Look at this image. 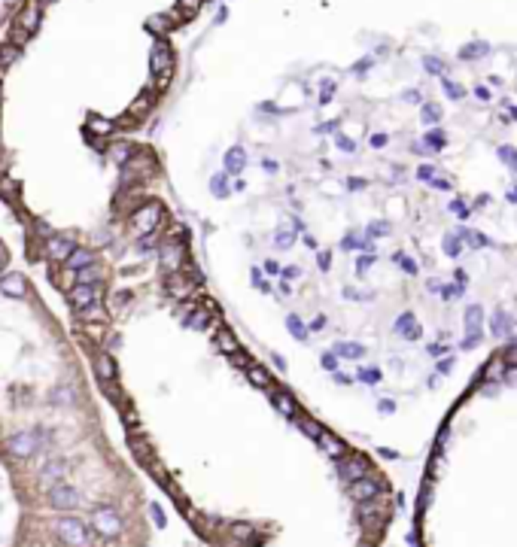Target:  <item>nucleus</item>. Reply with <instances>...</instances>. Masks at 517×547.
Segmentation results:
<instances>
[{"label":"nucleus","mask_w":517,"mask_h":547,"mask_svg":"<svg viewBox=\"0 0 517 547\" xmlns=\"http://www.w3.org/2000/svg\"><path fill=\"white\" fill-rule=\"evenodd\" d=\"M417 547H517V347L496 353L435 426Z\"/></svg>","instance_id":"f257e3e1"},{"label":"nucleus","mask_w":517,"mask_h":547,"mask_svg":"<svg viewBox=\"0 0 517 547\" xmlns=\"http://www.w3.org/2000/svg\"><path fill=\"white\" fill-rule=\"evenodd\" d=\"M40 15H43V6L37 3V0H28V3L22 6V13H19V19H15V24H13V33H10V43H15L22 49V43L31 37L37 28H40Z\"/></svg>","instance_id":"f03ea898"},{"label":"nucleus","mask_w":517,"mask_h":547,"mask_svg":"<svg viewBox=\"0 0 517 547\" xmlns=\"http://www.w3.org/2000/svg\"><path fill=\"white\" fill-rule=\"evenodd\" d=\"M162 219H164V207L158 204V201H144V204L131 213V225L144 234H153V231H158Z\"/></svg>","instance_id":"7ed1b4c3"},{"label":"nucleus","mask_w":517,"mask_h":547,"mask_svg":"<svg viewBox=\"0 0 517 547\" xmlns=\"http://www.w3.org/2000/svg\"><path fill=\"white\" fill-rule=\"evenodd\" d=\"M158 262H162V268L168 274L180 271L183 262H186V243H173V240H164L162 247H158Z\"/></svg>","instance_id":"20e7f679"},{"label":"nucleus","mask_w":517,"mask_h":547,"mask_svg":"<svg viewBox=\"0 0 517 547\" xmlns=\"http://www.w3.org/2000/svg\"><path fill=\"white\" fill-rule=\"evenodd\" d=\"M104 286L107 283H98V286H73V289L68 292V305L73 307V310H79V307H88V305H95V301H101V295H104Z\"/></svg>","instance_id":"39448f33"},{"label":"nucleus","mask_w":517,"mask_h":547,"mask_svg":"<svg viewBox=\"0 0 517 547\" xmlns=\"http://www.w3.org/2000/svg\"><path fill=\"white\" fill-rule=\"evenodd\" d=\"M164 292H168V295H173L177 301H198V298H195V283L186 280V277H183L180 271H173V274L164 277Z\"/></svg>","instance_id":"423d86ee"},{"label":"nucleus","mask_w":517,"mask_h":547,"mask_svg":"<svg viewBox=\"0 0 517 547\" xmlns=\"http://www.w3.org/2000/svg\"><path fill=\"white\" fill-rule=\"evenodd\" d=\"M43 249H46V259L49 262H55V265H64V259L73 252V240L68 238V234H52L46 243H43Z\"/></svg>","instance_id":"0eeeda50"},{"label":"nucleus","mask_w":517,"mask_h":547,"mask_svg":"<svg viewBox=\"0 0 517 547\" xmlns=\"http://www.w3.org/2000/svg\"><path fill=\"white\" fill-rule=\"evenodd\" d=\"M91 362H95V377L98 380H116V362L107 350H95L91 353Z\"/></svg>","instance_id":"6e6552de"},{"label":"nucleus","mask_w":517,"mask_h":547,"mask_svg":"<svg viewBox=\"0 0 517 547\" xmlns=\"http://www.w3.org/2000/svg\"><path fill=\"white\" fill-rule=\"evenodd\" d=\"M0 292H3V295H10V298H22L24 292H28L24 274H19V271L3 274V277H0Z\"/></svg>","instance_id":"1a4fd4ad"},{"label":"nucleus","mask_w":517,"mask_h":547,"mask_svg":"<svg viewBox=\"0 0 517 547\" xmlns=\"http://www.w3.org/2000/svg\"><path fill=\"white\" fill-rule=\"evenodd\" d=\"M73 277H77L79 286L107 283V271H104V265H98V262H91V265H86V268H79V271H73Z\"/></svg>","instance_id":"9d476101"},{"label":"nucleus","mask_w":517,"mask_h":547,"mask_svg":"<svg viewBox=\"0 0 517 547\" xmlns=\"http://www.w3.org/2000/svg\"><path fill=\"white\" fill-rule=\"evenodd\" d=\"M168 67H173V55H171L168 43H158L153 49V55H149V70H153V77H155V73L168 70Z\"/></svg>","instance_id":"9b49d317"},{"label":"nucleus","mask_w":517,"mask_h":547,"mask_svg":"<svg viewBox=\"0 0 517 547\" xmlns=\"http://www.w3.org/2000/svg\"><path fill=\"white\" fill-rule=\"evenodd\" d=\"M77 314V319L82 325L86 323H110V316H107V307L101 305V301H95V305H88V307H79V310H73Z\"/></svg>","instance_id":"f8f14e48"},{"label":"nucleus","mask_w":517,"mask_h":547,"mask_svg":"<svg viewBox=\"0 0 517 547\" xmlns=\"http://www.w3.org/2000/svg\"><path fill=\"white\" fill-rule=\"evenodd\" d=\"M247 380L253 383L256 390H268V386H274V383H277V380H274V377H271V371H268V368L256 365V362L247 368Z\"/></svg>","instance_id":"ddd939ff"},{"label":"nucleus","mask_w":517,"mask_h":547,"mask_svg":"<svg viewBox=\"0 0 517 547\" xmlns=\"http://www.w3.org/2000/svg\"><path fill=\"white\" fill-rule=\"evenodd\" d=\"M91 262H95V252L73 247V252H70L68 259H64V268H70V271H79V268H86V265H91Z\"/></svg>","instance_id":"4468645a"},{"label":"nucleus","mask_w":517,"mask_h":547,"mask_svg":"<svg viewBox=\"0 0 517 547\" xmlns=\"http://www.w3.org/2000/svg\"><path fill=\"white\" fill-rule=\"evenodd\" d=\"M19 192H22L19 180H13V176L0 174V198L10 201V204H19Z\"/></svg>","instance_id":"2eb2a0df"},{"label":"nucleus","mask_w":517,"mask_h":547,"mask_svg":"<svg viewBox=\"0 0 517 547\" xmlns=\"http://www.w3.org/2000/svg\"><path fill=\"white\" fill-rule=\"evenodd\" d=\"M216 347H219V350L225 353V356H231L235 350H240V344H238V338L229 332V328L219 325V328H216Z\"/></svg>","instance_id":"dca6fc26"},{"label":"nucleus","mask_w":517,"mask_h":547,"mask_svg":"<svg viewBox=\"0 0 517 547\" xmlns=\"http://www.w3.org/2000/svg\"><path fill=\"white\" fill-rule=\"evenodd\" d=\"M49 277H52V283L58 286V289H61L64 292V295H68V292L73 289V286H77V277H73V271H70V268H58V271L55 274H49Z\"/></svg>","instance_id":"f3484780"},{"label":"nucleus","mask_w":517,"mask_h":547,"mask_svg":"<svg viewBox=\"0 0 517 547\" xmlns=\"http://www.w3.org/2000/svg\"><path fill=\"white\" fill-rule=\"evenodd\" d=\"M146 28H149V31H155V33H168V31L177 28V22H173V15H171V13H164V15H153V19L146 22Z\"/></svg>","instance_id":"a211bd4d"},{"label":"nucleus","mask_w":517,"mask_h":547,"mask_svg":"<svg viewBox=\"0 0 517 547\" xmlns=\"http://www.w3.org/2000/svg\"><path fill=\"white\" fill-rule=\"evenodd\" d=\"M107 153H110V158H113V162L122 167V164L128 162L131 155H134V146H131V143H113V146L107 149Z\"/></svg>","instance_id":"6ab92c4d"},{"label":"nucleus","mask_w":517,"mask_h":547,"mask_svg":"<svg viewBox=\"0 0 517 547\" xmlns=\"http://www.w3.org/2000/svg\"><path fill=\"white\" fill-rule=\"evenodd\" d=\"M247 167V155L240 153V149H231L229 155H225V171L229 174H240Z\"/></svg>","instance_id":"aec40b11"},{"label":"nucleus","mask_w":517,"mask_h":547,"mask_svg":"<svg viewBox=\"0 0 517 547\" xmlns=\"http://www.w3.org/2000/svg\"><path fill=\"white\" fill-rule=\"evenodd\" d=\"M19 52H22V49L15 46V43H10V40H6V43H0V70H6V67H10L15 58H19Z\"/></svg>","instance_id":"412c9836"},{"label":"nucleus","mask_w":517,"mask_h":547,"mask_svg":"<svg viewBox=\"0 0 517 547\" xmlns=\"http://www.w3.org/2000/svg\"><path fill=\"white\" fill-rule=\"evenodd\" d=\"M286 328H289V334H293V338H298V341H307V325L302 323V319H298L295 314L286 319Z\"/></svg>","instance_id":"4be33fe9"},{"label":"nucleus","mask_w":517,"mask_h":547,"mask_svg":"<svg viewBox=\"0 0 517 547\" xmlns=\"http://www.w3.org/2000/svg\"><path fill=\"white\" fill-rule=\"evenodd\" d=\"M210 192L216 198H225L229 195V174H216L213 180H210Z\"/></svg>","instance_id":"5701e85b"},{"label":"nucleus","mask_w":517,"mask_h":547,"mask_svg":"<svg viewBox=\"0 0 517 547\" xmlns=\"http://www.w3.org/2000/svg\"><path fill=\"white\" fill-rule=\"evenodd\" d=\"M274 243H277L280 249H293V247H295V231H293V229L277 231V234H274Z\"/></svg>","instance_id":"b1692460"},{"label":"nucleus","mask_w":517,"mask_h":547,"mask_svg":"<svg viewBox=\"0 0 517 547\" xmlns=\"http://www.w3.org/2000/svg\"><path fill=\"white\" fill-rule=\"evenodd\" d=\"M155 243H158V234L153 231V234H144V238H137L134 249L140 252V256H146V252H153V249H155Z\"/></svg>","instance_id":"393cba45"},{"label":"nucleus","mask_w":517,"mask_h":547,"mask_svg":"<svg viewBox=\"0 0 517 547\" xmlns=\"http://www.w3.org/2000/svg\"><path fill=\"white\" fill-rule=\"evenodd\" d=\"M229 359H231V365H235V368H240V371H247V368L253 365V356H249V353H244V350H235Z\"/></svg>","instance_id":"a878e982"},{"label":"nucleus","mask_w":517,"mask_h":547,"mask_svg":"<svg viewBox=\"0 0 517 547\" xmlns=\"http://www.w3.org/2000/svg\"><path fill=\"white\" fill-rule=\"evenodd\" d=\"M113 128H116V125H113L110 119H91V122H88V131L101 134V137H104V134H110Z\"/></svg>","instance_id":"bb28decb"},{"label":"nucleus","mask_w":517,"mask_h":547,"mask_svg":"<svg viewBox=\"0 0 517 547\" xmlns=\"http://www.w3.org/2000/svg\"><path fill=\"white\" fill-rule=\"evenodd\" d=\"M326 328H329V316L326 314H316L311 323H307V334H311V332H326Z\"/></svg>","instance_id":"cd10ccee"},{"label":"nucleus","mask_w":517,"mask_h":547,"mask_svg":"<svg viewBox=\"0 0 517 547\" xmlns=\"http://www.w3.org/2000/svg\"><path fill=\"white\" fill-rule=\"evenodd\" d=\"M177 6H180V10L186 13L189 19H192V15H195V13H198V10H201V6H204V0H177Z\"/></svg>","instance_id":"c85d7f7f"},{"label":"nucleus","mask_w":517,"mask_h":547,"mask_svg":"<svg viewBox=\"0 0 517 547\" xmlns=\"http://www.w3.org/2000/svg\"><path fill=\"white\" fill-rule=\"evenodd\" d=\"M82 328H86V332H88V334H91V338H95V341H101L104 334H107V328H110V325H107V323H86V325H82Z\"/></svg>","instance_id":"c756f323"},{"label":"nucleus","mask_w":517,"mask_h":547,"mask_svg":"<svg viewBox=\"0 0 517 547\" xmlns=\"http://www.w3.org/2000/svg\"><path fill=\"white\" fill-rule=\"evenodd\" d=\"M316 268H320V271H332V252L329 249H316Z\"/></svg>","instance_id":"7c9ffc66"},{"label":"nucleus","mask_w":517,"mask_h":547,"mask_svg":"<svg viewBox=\"0 0 517 547\" xmlns=\"http://www.w3.org/2000/svg\"><path fill=\"white\" fill-rule=\"evenodd\" d=\"M298 274H302V268H295V265H289V268H283V283H289V280H298Z\"/></svg>","instance_id":"2f4dec72"},{"label":"nucleus","mask_w":517,"mask_h":547,"mask_svg":"<svg viewBox=\"0 0 517 547\" xmlns=\"http://www.w3.org/2000/svg\"><path fill=\"white\" fill-rule=\"evenodd\" d=\"M128 298H131V292H116V307L128 305Z\"/></svg>","instance_id":"473e14b6"},{"label":"nucleus","mask_w":517,"mask_h":547,"mask_svg":"<svg viewBox=\"0 0 517 547\" xmlns=\"http://www.w3.org/2000/svg\"><path fill=\"white\" fill-rule=\"evenodd\" d=\"M265 271H268L271 277H277V274H280V265H277V262H271V259H268V262H265Z\"/></svg>","instance_id":"72a5a7b5"},{"label":"nucleus","mask_w":517,"mask_h":547,"mask_svg":"<svg viewBox=\"0 0 517 547\" xmlns=\"http://www.w3.org/2000/svg\"><path fill=\"white\" fill-rule=\"evenodd\" d=\"M262 167H265V171H277V162H271V158H265V162H262Z\"/></svg>","instance_id":"f704fd0d"},{"label":"nucleus","mask_w":517,"mask_h":547,"mask_svg":"<svg viewBox=\"0 0 517 547\" xmlns=\"http://www.w3.org/2000/svg\"><path fill=\"white\" fill-rule=\"evenodd\" d=\"M3 262H6V256H3V252H0V274H3Z\"/></svg>","instance_id":"c9c22d12"},{"label":"nucleus","mask_w":517,"mask_h":547,"mask_svg":"<svg viewBox=\"0 0 517 547\" xmlns=\"http://www.w3.org/2000/svg\"><path fill=\"white\" fill-rule=\"evenodd\" d=\"M37 3H40V6H49V3H52V0H37Z\"/></svg>","instance_id":"e433bc0d"},{"label":"nucleus","mask_w":517,"mask_h":547,"mask_svg":"<svg viewBox=\"0 0 517 547\" xmlns=\"http://www.w3.org/2000/svg\"><path fill=\"white\" fill-rule=\"evenodd\" d=\"M0 95H3V86H0Z\"/></svg>","instance_id":"4c0bfd02"}]
</instances>
